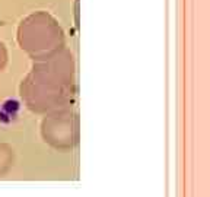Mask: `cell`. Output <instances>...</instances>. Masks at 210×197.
<instances>
[{"mask_svg": "<svg viewBox=\"0 0 210 197\" xmlns=\"http://www.w3.org/2000/svg\"><path fill=\"white\" fill-rule=\"evenodd\" d=\"M21 95L28 108L36 112L66 108L73 95V69L69 58H51L34 67L23 80Z\"/></svg>", "mask_w": 210, "mask_h": 197, "instance_id": "obj_1", "label": "cell"}, {"mask_svg": "<svg viewBox=\"0 0 210 197\" xmlns=\"http://www.w3.org/2000/svg\"><path fill=\"white\" fill-rule=\"evenodd\" d=\"M43 136L56 149H72L77 143V118L64 108L53 111L43 121Z\"/></svg>", "mask_w": 210, "mask_h": 197, "instance_id": "obj_2", "label": "cell"}]
</instances>
